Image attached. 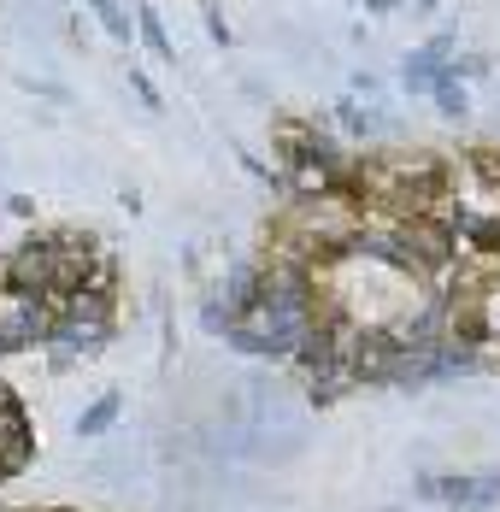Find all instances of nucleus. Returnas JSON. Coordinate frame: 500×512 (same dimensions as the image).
<instances>
[{"mask_svg":"<svg viewBox=\"0 0 500 512\" xmlns=\"http://www.w3.org/2000/svg\"><path fill=\"white\" fill-rule=\"evenodd\" d=\"M412 6H418V12H436V6H442V0H412Z\"/></svg>","mask_w":500,"mask_h":512,"instance_id":"obj_11","label":"nucleus"},{"mask_svg":"<svg viewBox=\"0 0 500 512\" xmlns=\"http://www.w3.org/2000/svg\"><path fill=\"white\" fill-rule=\"evenodd\" d=\"M136 36H142V48H148L153 59L177 65V42H171V30L159 24V12H153V6H136Z\"/></svg>","mask_w":500,"mask_h":512,"instance_id":"obj_5","label":"nucleus"},{"mask_svg":"<svg viewBox=\"0 0 500 512\" xmlns=\"http://www.w3.org/2000/svg\"><path fill=\"white\" fill-rule=\"evenodd\" d=\"M453 36H430L424 48H412L406 59H400V83L412 89V95H436V83L442 77H453Z\"/></svg>","mask_w":500,"mask_h":512,"instance_id":"obj_2","label":"nucleus"},{"mask_svg":"<svg viewBox=\"0 0 500 512\" xmlns=\"http://www.w3.org/2000/svg\"><path fill=\"white\" fill-rule=\"evenodd\" d=\"M53 330H59V312H53L48 295L18 289V283H0V354L53 342Z\"/></svg>","mask_w":500,"mask_h":512,"instance_id":"obj_1","label":"nucleus"},{"mask_svg":"<svg viewBox=\"0 0 500 512\" xmlns=\"http://www.w3.org/2000/svg\"><path fill=\"white\" fill-rule=\"evenodd\" d=\"M336 118H342V130H348L353 142L395 136V118H389V112H359V101H342V106H336Z\"/></svg>","mask_w":500,"mask_h":512,"instance_id":"obj_4","label":"nucleus"},{"mask_svg":"<svg viewBox=\"0 0 500 512\" xmlns=\"http://www.w3.org/2000/svg\"><path fill=\"white\" fill-rule=\"evenodd\" d=\"M130 89H136V101H142V106H159V89H153L142 71H130Z\"/></svg>","mask_w":500,"mask_h":512,"instance_id":"obj_9","label":"nucleus"},{"mask_svg":"<svg viewBox=\"0 0 500 512\" xmlns=\"http://www.w3.org/2000/svg\"><path fill=\"white\" fill-rule=\"evenodd\" d=\"M436 106H442V118H465V112H471L465 77H442V83H436Z\"/></svg>","mask_w":500,"mask_h":512,"instance_id":"obj_7","label":"nucleus"},{"mask_svg":"<svg viewBox=\"0 0 500 512\" xmlns=\"http://www.w3.org/2000/svg\"><path fill=\"white\" fill-rule=\"evenodd\" d=\"M424 495H442V501H453L459 512H483L500 501V477H424Z\"/></svg>","mask_w":500,"mask_h":512,"instance_id":"obj_3","label":"nucleus"},{"mask_svg":"<svg viewBox=\"0 0 500 512\" xmlns=\"http://www.w3.org/2000/svg\"><path fill=\"white\" fill-rule=\"evenodd\" d=\"M365 6H371V12H395L400 0H365Z\"/></svg>","mask_w":500,"mask_h":512,"instance_id":"obj_10","label":"nucleus"},{"mask_svg":"<svg viewBox=\"0 0 500 512\" xmlns=\"http://www.w3.org/2000/svg\"><path fill=\"white\" fill-rule=\"evenodd\" d=\"M112 418H118V395H100L95 407L77 418V430H83V436H100V430H112Z\"/></svg>","mask_w":500,"mask_h":512,"instance_id":"obj_8","label":"nucleus"},{"mask_svg":"<svg viewBox=\"0 0 500 512\" xmlns=\"http://www.w3.org/2000/svg\"><path fill=\"white\" fill-rule=\"evenodd\" d=\"M89 12L100 18V30H106L112 42H124V48H130V36H136V12H130L124 0H89Z\"/></svg>","mask_w":500,"mask_h":512,"instance_id":"obj_6","label":"nucleus"}]
</instances>
